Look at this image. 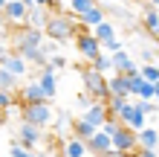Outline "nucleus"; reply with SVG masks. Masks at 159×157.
Returning <instances> with one entry per match:
<instances>
[{"label":"nucleus","mask_w":159,"mask_h":157,"mask_svg":"<svg viewBox=\"0 0 159 157\" xmlns=\"http://www.w3.org/2000/svg\"><path fill=\"white\" fill-rule=\"evenodd\" d=\"M43 35L55 44H67L75 38V17H72L70 12H49V17H46V26H43Z\"/></svg>","instance_id":"f257e3e1"},{"label":"nucleus","mask_w":159,"mask_h":157,"mask_svg":"<svg viewBox=\"0 0 159 157\" xmlns=\"http://www.w3.org/2000/svg\"><path fill=\"white\" fill-rule=\"evenodd\" d=\"M81 79H84V90H87L96 102H110V87H107V76L104 73L90 67V70L81 73Z\"/></svg>","instance_id":"f03ea898"},{"label":"nucleus","mask_w":159,"mask_h":157,"mask_svg":"<svg viewBox=\"0 0 159 157\" xmlns=\"http://www.w3.org/2000/svg\"><path fill=\"white\" fill-rule=\"evenodd\" d=\"M20 116H23V122H32L38 128L52 125V108H49V102H29V105H23Z\"/></svg>","instance_id":"7ed1b4c3"},{"label":"nucleus","mask_w":159,"mask_h":157,"mask_svg":"<svg viewBox=\"0 0 159 157\" xmlns=\"http://www.w3.org/2000/svg\"><path fill=\"white\" fill-rule=\"evenodd\" d=\"M93 35L98 38L101 50H107V52L121 50V44H119V38H116V23H110L107 17H104V21H101L98 26H93Z\"/></svg>","instance_id":"20e7f679"},{"label":"nucleus","mask_w":159,"mask_h":157,"mask_svg":"<svg viewBox=\"0 0 159 157\" xmlns=\"http://www.w3.org/2000/svg\"><path fill=\"white\" fill-rule=\"evenodd\" d=\"M43 41H46L43 29H38V26H29V23H23L20 29L15 32V50H23V47H41Z\"/></svg>","instance_id":"39448f33"},{"label":"nucleus","mask_w":159,"mask_h":157,"mask_svg":"<svg viewBox=\"0 0 159 157\" xmlns=\"http://www.w3.org/2000/svg\"><path fill=\"white\" fill-rule=\"evenodd\" d=\"M113 149L125 151V154H136L139 151V131H133V128L121 125L119 131L113 134Z\"/></svg>","instance_id":"423d86ee"},{"label":"nucleus","mask_w":159,"mask_h":157,"mask_svg":"<svg viewBox=\"0 0 159 157\" xmlns=\"http://www.w3.org/2000/svg\"><path fill=\"white\" fill-rule=\"evenodd\" d=\"M41 140H43V128H38V125L23 122V119H20V125H17V143L26 145L29 151H35V149L41 145Z\"/></svg>","instance_id":"0eeeda50"},{"label":"nucleus","mask_w":159,"mask_h":157,"mask_svg":"<svg viewBox=\"0 0 159 157\" xmlns=\"http://www.w3.org/2000/svg\"><path fill=\"white\" fill-rule=\"evenodd\" d=\"M119 119L127 128H133V131H142L145 128V114L139 110L136 102H130V99H125V105H121V110H119Z\"/></svg>","instance_id":"6e6552de"},{"label":"nucleus","mask_w":159,"mask_h":157,"mask_svg":"<svg viewBox=\"0 0 159 157\" xmlns=\"http://www.w3.org/2000/svg\"><path fill=\"white\" fill-rule=\"evenodd\" d=\"M75 50H78L87 61H93V58L101 52V44H98V38H96L93 29H90V32H78V35H75Z\"/></svg>","instance_id":"1a4fd4ad"},{"label":"nucleus","mask_w":159,"mask_h":157,"mask_svg":"<svg viewBox=\"0 0 159 157\" xmlns=\"http://www.w3.org/2000/svg\"><path fill=\"white\" fill-rule=\"evenodd\" d=\"M107 87H110V96H121V99L133 96V90H130V73H113V76H107Z\"/></svg>","instance_id":"9d476101"},{"label":"nucleus","mask_w":159,"mask_h":157,"mask_svg":"<svg viewBox=\"0 0 159 157\" xmlns=\"http://www.w3.org/2000/svg\"><path fill=\"white\" fill-rule=\"evenodd\" d=\"M61 154H64V157H96V154L90 151L87 140H81V137H75V134H72L70 140L61 143Z\"/></svg>","instance_id":"9b49d317"},{"label":"nucleus","mask_w":159,"mask_h":157,"mask_svg":"<svg viewBox=\"0 0 159 157\" xmlns=\"http://www.w3.org/2000/svg\"><path fill=\"white\" fill-rule=\"evenodd\" d=\"M20 102H23V105H29V102H49V96H46V90L41 87L38 79H29V81L20 87Z\"/></svg>","instance_id":"f8f14e48"},{"label":"nucleus","mask_w":159,"mask_h":157,"mask_svg":"<svg viewBox=\"0 0 159 157\" xmlns=\"http://www.w3.org/2000/svg\"><path fill=\"white\" fill-rule=\"evenodd\" d=\"M26 15H29V3H23V0H9L3 6V21L9 23H23Z\"/></svg>","instance_id":"ddd939ff"},{"label":"nucleus","mask_w":159,"mask_h":157,"mask_svg":"<svg viewBox=\"0 0 159 157\" xmlns=\"http://www.w3.org/2000/svg\"><path fill=\"white\" fill-rule=\"evenodd\" d=\"M0 64H3L12 76H17V79L26 76V70H29V64H26V58H23L20 52H6L3 58H0Z\"/></svg>","instance_id":"4468645a"},{"label":"nucleus","mask_w":159,"mask_h":157,"mask_svg":"<svg viewBox=\"0 0 159 157\" xmlns=\"http://www.w3.org/2000/svg\"><path fill=\"white\" fill-rule=\"evenodd\" d=\"M35 79L41 81V87L46 90V96L55 99V93H58V76H55V67H49V64H46V67H41V73H38Z\"/></svg>","instance_id":"2eb2a0df"},{"label":"nucleus","mask_w":159,"mask_h":157,"mask_svg":"<svg viewBox=\"0 0 159 157\" xmlns=\"http://www.w3.org/2000/svg\"><path fill=\"white\" fill-rule=\"evenodd\" d=\"M107 116H110V108H107V102H93L87 110H84V119L87 122H93L96 128H101L107 122Z\"/></svg>","instance_id":"dca6fc26"},{"label":"nucleus","mask_w":159,"mask_h":157,"mask_svg":"<svg viewBox=\"0 0 159 157\" xmlns=\"http://www.w3.org/2000/svg\"><path fill=\"white\" fill-rule=\"evenodd\" d=\"M142 26L148 29L151 38H159V9H156V6L148 3V6L142 9Z\"/></svg>","instance_id":"f3484780"},{"label":"nucleus","mask_w":159,"mask_h":157,"mask_svg":"<svg viewBox=\"0 0 159 157\" xmlns=\"http://www.w3.org/2000/svg\"><path fill=\"white\" fill-rule=\"evenodd\" d=\"M87 145H90V151L98 157V154H104V151H110V149H113V137H110V134H104V131L98 128V131L87 140Z\"/></svg>","instance_id":"a211bd4d"},{"label":"nucleus","mask_w":159,"mask_h":157,"mask_svg":"<svg viewBox=\"0 0 159 157\" xmlns=\"http://www.w3.org/2000/svg\"><path fill=\"white\" fill-rule=\"evenodd\" d=\"M110 58H113V73H136V70H139L136 64H133V58H130L125 50L110 52Z\"/></svg>","instance_id":"6ab92c4d"},{"label":"nucleus","mask_w":159,"mask_h":157,"mask_svg":"<svg viewBox=\"0 0 159 157\" xmlns=\"http://www.w3.org/2000/svg\"><path fill=\"white\" fill-rule=\"evenodd\" d=\"M70 128H72V134H75V137H81V140H90V137H93V134L98 131V128L93 125V122H87L84 116L72 119V122H70Z\"/></svg>","instance_id":"aec40b11"},{"label":"nucleus","mask_w":159,"mask_h":157,"mask_svg":"<svg viewBox=\"0 0 159 157\" xmlns=\"http://www.w3.org/2000/svg\"><path fill=\"white\" fill-rule=\"evenodd\" d=\"M46 17H49V9L29 6V15H26V21H23V23H29V26H38V29H43V26H46Z\"/></svg>","instance_id":"412c9836"},{"label":"nucleus","mask_w":159,"mask_h":157,"mask_svg":"<svg viewBox=\"0 0 159 157\" xmlns=\"http://www.w3.org/2000/svg\"><path fill=\"white\" fill-rule=\"evenodd\" d=\"M139 149H159V131L156 128H142L139 131Z\"/></svg>","instance_id":"4be33fe9"},{"label":"nucleus","mask_w":159,"mask_h":157,"mask_svg":"<svg viewBox=\"0 0 159 157\" xmlns=\"http://www.w3.org/2000/svg\"><path fill=\"white\" fill-rule=\"evenodd\" d=\"M96 6H98V0H70V15L81 17V15H87L90 9H96Z\"/></svg>","instance_id":"5701e85b"},{"label":"nucleus","mask_w":159,"mask_h":157,"mask_svg":"<svg viewBox=\"0 0 159 157\" xmlns=\"http://www.w3.org/2000/svg\"><path fill=\"white\" fill-rule=\"evenodd\" d=\"M75 21H81L84 26H90V29H93V26H98L101 21H104V9H101V6H96V9H90L87 15H81V17H75Z\"/></svg>","instance_id":"b1692460"},{"label":"nucleus","mask_w":159,"mask_h":157,"mask_svg":"<svg viewBox=\"0 0 159 157\" xmlns=\"http://www.w3.org/2000/svg\"><path fill=\"white\" fill-rule=\"evenodd\" d=\"M90 67H96L98 73H113V58H110V55H104V52H98L96 58L90 61Z\"/></svg>","instance_id":"393cba45"},{"label":"nucleus","mask_w":159,"mask_h":157,"mask_svg":"<svg viewBox=\"0 0 159 157\" xmlns=\"http://www.w3.org/2000/svg\"><path fill=\"white\" fill-rule=\"evenodd\" d=\"M17 87V76H12L3 64H0V90H15Z\"/></svg>","instance_id":"a878e982"},{"label":"nucleus","mask_w":159,"mask_h":157,"mask_svg":"<svg viewBox=\"0 0 159 157\" xmlns=\"http://www.w3.org/2000/svg\"><path fill=\"white\" fill-rule=\"evenodd\" d=\"M121 125H125V122H121V119H119V116H113V114H110V116H107V122H104V125H101V131H104V134H110V137H113V134L119 131V128H121Z\"/></svg>","instance_id":"bb28decb"},{"label":"nucleus","mask_w":159,"mask_h":157,"mask_svg":"<svg viewBox=\"0 0 159 157\" xmlns=\"http://www.w3.org/2000/svg\"><path fill=\"white\" fill-rule=\"evenodd\" d=\"M139 73L145 76V81H153V85L159 81V67H156V64H142V70H139Z\"/></svg>","instance_id":"cd10ccee"},{"label":"nucleus","mask_w":159,"mask_h":157,"mask_svg":"<svg viewBox=\"0 0 159 157\" xmlns=\"http://www.w3.org/2000/svg\"><path fill=\"white\" fill-rule=\"evenodd\" d=\"M139 99H156V85L153 81H142V87H139Z\"/></svg>","instance_id":"c85d7f7f"},{"label":"nucleus","mask_w":159,"mask_h":157,"mask_svg":"<svg viewBox=\"0 0 159 157\" xmlns=\"http://www.w3.org/2000/svg\"><path fill=\"white\" fill-rule=\"evenodd\" d=\"M15 102V96H12V90H0V110H9Z\"/></svg>","instance_id":"c756f323"},{"label":"nucleus","mask_w":159,"mask_h":157,"mask_svg":"<svg viewBox=\"0 0 159 157\" xmlns=\"http://www.w3.org/2000/svg\"><path fill=\"white\" fill-rule=\"evenodd\" d=\"M12 157H35V151H29V149L20 145V143H15V145H12Z\"/></svg>","instance_id":"7c9ffc66"},{"label":"nucleus","mask_w":159,"mask_h":157,"mask_svg":"<svg viewBox=\"0 0 159 157\" xmlns=\"http://www.w3.org/2000/svg\"><path fill=\"white\" fill-rule=\"evenodd\" d=\"M93 102H96V99H93V96H90V93H87V90H84V93H81V96H78V99H75V105H78V108H84V110H87V108H90V105H93Z\"/></svg>","instance_id":"2f4dec72"},{"label":"nucleus","mask_w":159,"mask_h":157,"mask_svg":"<svg viewBox=\"0 0 159 157\" xmlns=\"http://www.w3.org/2000/svg\"><path fill=\"white\" fill-rule=\"evenodd\" d=\"M64 64H67V58H64V55H58V52H55V55H49V67H55V70H61Z\"/></svg>","instance_id":"473e14b6"},{"label":"nucleus","mask_w":159,"mask_h":157,"mask_svg":"<svg viewBox=\"0 0 159 157\" xmlns=\"http://www.w3.org/2000/svg\"><path fill=\"white\" fill-rule=\"evenodd\" d=\"M98 157H136V154H125V151H119V149H110V151L98 154Z\"/></svg>","instance_id":"72a5a7b5"},{"label":"nucleus","mask_w":159,"mask_h":157,"mask_svg":"<svg viewBox=\"0 0 159 157\" xmlns=\"http://www.w3.org/2000/svg\"><path fill=\"white\" fill-rule=\"evenodd\" d=\"M32 6H41V9H49V12H52V6H55V0H35Z\"/></svg>","instance_id":"f704fd0d"},{"label":"nucleus","mask_w":159,"mask_h":157,"mask_svg":"<svg viewBox=\"0 0 159 157\" xmlns=\"http://www.w3.org/2000/svg\"><path fill=\"white\" fill-rule=\"evenodd\" d=\"M136 157H156V151H153V149H139Z\"/></svg>","instance_id":"c9c22d12"},{"label":"nucleus","mask_w":159,"mask_h":157,"mask_svg":"<svg viewBox=\"0 0 159 157\" xmlns=\"http://www.w3.org/2000/svg\"><path fill=\"white\" fill-rule=\"evenodd\" d=\"M151 58H153V50H142V61L151 64Z\"/></svg>","instance_id":"e433bc0d"},{"label":"nucleus","mask_w":159,"mask_h":157,"mask_svg":"<svg viewBox=\"0 0 159 157\" xmlns=\"http://www.w3.org/2000/svg\"><path fill=\"white\" fill-rule=\"evenodd\" d=\"M35 157H49V154H46V151H35Z\"/></svg>","instance_id":"4c0bfd02"},{"label":"nucleus","mask_w":159,"mask_h":157,"mask_svg":"<svg viewBox=\"0 0 159 157\" xmlns=\"http://www.w3.org/2000/svg\"><path fill=\"white\" fill-rule=\"evenodd\" d=\"M153 102H159V81H156V99H153Z\"/></svg>","instance_id":"58836bf2"},{"label":"nucleus","mask_w":159,"mask_h":157,"mask_svg":"<svg viewBox=\"0 0 159 157\" xmlns=\"http://www.w3.org/2000/svg\"><path fill=\"white\" fill-rule=\"evenodd\" d=\"M6 3H9V0H0V12H3V6H6Z\"/></svg>","instance_id":"ea45409f"},{"label":"nucleus","mask_w":159,"mask_h":157,"mask_svg":"<svg viewBox=\"0 0 159 157\" xmlns=\"http://www.w3.org/2000/svg\"><path fill=\"white\" fill-rule=\"evenodd\" d=\"M3 55H6V47H0V58H3Z\"/></svg>","instance_id":"a19ab883"},{"label":"nucleus","mask_w":159,"mask_h":157,"mask_svg":"<svg viewBox=\"0 0 159 157\" xmlns=\"http://www.w3.org/2000/svg\"><path fill=\"white\" fill-rule=\"evenodd\" d=\"M148 3H151V6H159V0H148Z\"/></svg>","instance_id":"79ce46f5"},{"label":"nucleus","mask_w":159,"mask_h":157,"mask_svg":"<svg viewBox=\"0 0 159 157\" xmlns=\"http://www.w3.org/2000/svg\"><path fill=\"white\" fill-rule=\"evenodd\" d=\"M104 3H119V0H104Z\"/></svg>","instance_id":"37998d69"},{"label":"nucleus","mask_w":159,"mask_h":157,"mask_svg":"<svg viewBox=\"0 0 159 157\" xmlns=\"http://www.w3.org/2000/svg\"><path fill=\"white\" fill-rule=\"evenodd\" d=\"M23 3H29V6H32V3H35V0H23Z\"/></svg>","instance_id":"c03bdc74"},{"label":"nucleus","mask_w":159,"mask_h":157,"mask_svg":"<svg viewBox=\"0 0 159 157\" xmlns=\"http://www.w3.org/2000/svg\"><path fill=\"white\" fill-rule=\"evenodd\" d=\"M156 9H159V6H156Z\"/></svg>","instance_id":"a18cd8bd"}]
</instances>
